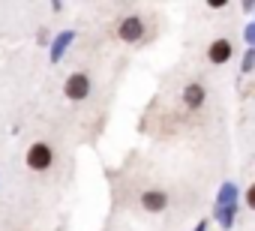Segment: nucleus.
<instances>
[{
  "label": "nucleus",
  "mask_w": 255,
  "mask_h": 231,
  "mask_svg": "<svg viewBox=\"0 0 255 231\" xmlns=\"http://www.w3.org/2000/svg\"><path fill=\"white\" fill-rule=\"evenodd\" d=\"M24 162H27V168H30V171L42 174V171H48V168L54 165V150H51L45 141H33V144L27 147Z\"/></svg>",
  "instance_id": "nucleus-1"
},
{
  "label": "nucleus",
  "mask_w": 255,
  "mask_h": 231,
  "mask_svg": "<svg viewBox=\"0 0 255 231\" xmlns=\"http://www.w3.org/2000/svg\"><path fill=\"white\" fill-rule=\"evenodd\" d=\"M63 93H66L69 102H84L90 96V78L84 72H72L66 78V84H63Z\"/></svg>",
  "instance_id": "nucleus-2"
},
{
  "label": "nucleus",
  "mask_w": 255,
  "mask_h": 231,
  "mask_svg": "<svg viewBox=\"0 0 255 231\" xmlns=\"http://www.w3.org/2000/svg\"><path fill=\"white\" fill-rule=\"evenodd\" d=\"M117 36H120L123 42H138V39L144 36V18L126 15V18L120 21V27H117Z\"/></svg>",
  "instance_id": "nucleus-3"
},
{
  "label": "nucleus",
  "mask_w": 255,
  "mask_h": 231,
  "mask_svg": "<svg viewBox=\"0 0 255 231\" xmlns=\"http://www.w3.org/2000/svg\"><path fill=\"white\" fill-rule=\"evenodd\" d=\"M165 204H168V195L162 189H144V195H141V207L144 210L159 213V210H165Z\"/></svg>",
  "instance_id": "nucleus-4"
},
{
  "label": "nucleus",
  "mask_w": 255,
  "mask_h": 231,
  "mask_svg": "<svg viewBox=\"0 0 255 231\" xmlns=\"http://www.w3.org/2000/svg\"><path fill=\"white\" fill-rule=\"evenodd\" d=\"M207 57H210L213 63H228V60H231V42H228V39H216V42L207 48Z\"/></svg>",
  "instance_id": "nucleus-5"
},
{
  "label": "nucleus",
  "mask_w": 255,
  "mask_h": 231,
  "mask_svg": "<svg viewBox=\"0 0 255 231\" xmlns=\"http://www.w3.org/2000/svg\"><path fill=\"white\" fill-rule=\"evenodd\" d=\"M183 102H186L189 108H201V102H204V87H201V84H186V87H183Z\"/></svg>",
  "instance_id": "nucleus-6"
},
{
  "label": "nucleus",
  "mask_w": 255,
  "mask_h": 231,
  "mask_svg": "<svg viewBox=\"0 0 255 231\" xmlns=\"http://www.w3.org/2000/svg\"><path fill=\"white\" fill-rule=\"evenodd\" d=\"M246 204H249V207L255 210V183H252V186L246 189Z\"/></svg>",
  "instance_id": "nucleus-7"
}]
</instances>
